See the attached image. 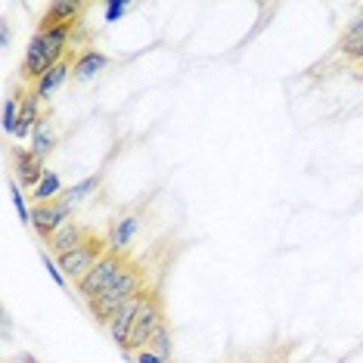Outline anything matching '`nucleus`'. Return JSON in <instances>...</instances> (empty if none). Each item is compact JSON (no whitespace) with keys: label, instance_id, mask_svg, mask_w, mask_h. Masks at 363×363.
I'll return each mask as SVG.
<instances>
[{"label":"nucleus","instance_id":"f257e3e1","mask_svg":"<svg viewBox=\"0 0 363 363\" xmlns=\"http://www.w3.org/2000/svg\"><path fill=\"white\" fill-rule=\"evenodd\" d=\"M72 26H38V31L31 35L28 47H26V60H22V78L38 84L40 75L53 69L56 62H62L69 53V38H72Z\"/></svg>","mask_w":363,"mask_h":363},{"label":"nucleus","instance_id":"f03ea898","mask_svg":"<svg viewBox=\"0 0 363 363\" xmlns=\"http://www.w3.org/2000/svg\"><path fill=\"white\" fill-rule=\"evenodd\" d=\"M146 279H150V270H146L140 261H128V267L112 279V286L106 289L103 295H96L94 301H87L90 317H94L100 326H109L112 317L125 308L130 298H137V295H143L146 289H150Z\"/></svg>","mask_w":363,"mask_h":363},{"label":"nucleus","instance_id":"7ed1b4c3","mask_svg":"<svg viewBox=\"0 0 363 363\" xmlns=\"http://www.w3.org/2000/svg\"><path fill=\"white\" fill-rule=\"evenodd\" d=\"M164 323V295L159 286H150L140 298V308H137V317H134V326H130V342H128V357L134 360L137 351H143L150 345L152 333Z\"/></svg>","mask_w":363,"mask_h":363},{"label":"nucleus","instance_id":"20e7f679","mask_svg":"<svg viewBox=\"0 0 363 363\" xmlns=\"http://www.w3.org/2000/svg\"><path fill=\"white\" fill-rule=\"evenodd\" d=\"M106 252H109V242H106V236L90 233L84 242L78 245V249H72V252H65V255H56V264H60V270L65 274V279L78 283L81 277H87L90 270H94V264L100 261Z\"/></svg>","mask_w":363,"mask_h":363},{"label":"nucleus","instance_id":"39448f33","mask_svg":"<svg viewBox=\"0 0 363 363\" xmlns=\"http://www.w3.org/2000/svg\"><path fill=\"white\" fill-rule=\"evenodd\" d=\"M128 255H118V252H106L100 261L94 264V270H90L87 277H81L75 283V292L81 295L84 301H94L96 295H103L106 289L112 286V279L121 274V270L128 267Z\"/></svg>","mask_w":363,"mask_h":363},{"label":"nucleus","instance_id":"423d86ee","mask_svg":"<svg viewBox=\"0 0 363 363\" xmlns=\"http://www.w3.org/2000/svg\"><path fill=\"white\" fill-rule=\"evenodd\" d=\"M72 205H65L62 202V196L60 199H53V202H44V205H35L31 208V230L44 239V242H50V239L56 236V230L65 227L72 220Z\"/></svg>","mask_w":363,"mask_h":363},{"label":"nucleus","instance_id":"0eeeda50","mask_svg":"<svg viewBox=\"0 0 363 363\" xmlns=\"http://www.w3.org/2000/svg\"><path fill=\"white\" fill-rule=\"evenodd\" d=\"M19 125H16V140H31V134H35V128L40 125V96L35 94V87H22L19 94Z\"/></svg>","mask_w":363,"mask_h":363},{"label":"nucleus","instance_id":"6e6552de","mask_svg":"<svg viewBox=\"0 0 363 363\" xmlns=\"http://www.w3.org/2000/svg\"><path fill=\"white\" fill-rule=\"evenodd\" d=\"M13 162H16V180H19L22 186H28V189H35L40 180H44L47 171H50L44 159H38L35 152L22 150V146H16L13 150Z\"/></svg>","mask_w":363,"mask_h":363},{"label":"nucleus","instance_id":"1a4fd4ad","mask_svg":"<svg viewBox=\"0 0 363 363\" xmlns=\"http://www.w3.org/2000/svg\"><path fill=\"white\" fill-rule=\"evenodd\" d=\"M140 233V214H118L112 220L109 233H106V242H109V252H118V255H128L130 242L137 239Z\"/></svg>","mask_w":363,"mask_h":363},{"label":"nucleus","instance_id":"9d476101","mask_svg":"<svg viewBox=\"0 0 363 363\" xmlns=\"http://www.w3.org/2000/svg\"><path fill=\"white\" fill-rule=\"evenodd\" d=\"M109 69V56L100 53L96 47H87V50L75 53V65H72V81L75 84H87V81H94L100 72Z\"/></svg>","mask_w":363,"mask_h":363},{"label":"nucleus","instance_id":"9b49d317","mask_svg":"<svg viewBox=\"0 0 363 363\" xmlns=\"http://www.w3.org/2000/svg\"><path fill=\"white\" fill-rule=\"evenodd\" d=\"M81 16H84V4L78 0H53L44 10L38 26H81Z\"/></svg>","mask_w":363,"mask_h":363},{"label":"nucleus","instance_id":"f8f14e48","mask_svg":"<svg viewBox=\"0 0 363 363\" xmlns=\"http://www.w3.org/2000/svg\"><path fill=\"white\" fill-rule=\"evenodd\" d=\"M72 65H75V56H65V60H62V62H56L53 69L47 72V75H40V78H38V84H31V87H35V94L40 96V103L50 100L56 90H60L65 81L72 78Z\"/></svg>","mask_w":363,"mask_h":363},{"label":"nucleus","instance_id":"ddd939ff","mask_svg":"<svg viewBox=\"0 0 363 363\" xmlns=\"http://www.w3.org/2000/svg\"><path fill=\"white\" fill-rule=\"evenodd\" d=\"M140 298H143V295H137V298H130V301L125 304V308H121V311L112 317V323L106 326V329H109V335H112V342L118 345L121 351H128V342H130V326H134V317H137Z\"/></svg>","mask_w":363,"mask_h":363},{"label":"nucleus","instance_id":"4468645a","mask_svg":"<svg viewBox=\"0 0 363 363\" xmlns=\"http://www.w3.org/2000/svg\"><path fill=\"white\" fill-rule=\"evenodd\" d=\"M87 236H90V230H87V227H81V224H75V220H69L65 227L56 230V236H53L47 245H50V252H53V258H56V255H65V252L78 249V245L84 242Z\"/></svg>","mask_w":363,"mask_h":363},{"label":"nucleus","instance_id":"2eb2a0df","mask_svg":"<svg viewBox=\"0 0 363 363\" xmlns=\"http://www.w3.org/2000/svg\"><path fill=\"white\" fill-rule=\"evenodd\" d=\"M31 152L38 155V159L47 162V155L56 150V130H53V121L50 118H40V125L35 128V134H31Z\"/></svg>","mask_w":363,"mask_h":363},{"label":"nucleus","instance_id":"dca6fc26","mask_svg":"<svg viewBox=\"0 0 363 363\" xmlns=\"http://www.w3.org/2000/svg\"><path fill=\"white\" fill-rule=\"evenodd\" d=\"M62 193H65V189H62V180H60V174H56V171H47L44 180H40V184H38L35 189H31V196H28V199L35 202V205H44V202L60 199Z\"/></svg>","mask_w":363,"mask_h":363},{"label":"nucleus","instance_id":"f3484780","mask_svg":"<svg viewBox=\"0 0 363 363\" xmlns=\"http://www.w3.org/2000/svg\"><path fill=\"white\" fill-rule=\"evenodd\" d=\"M96 186H100V174H90V177L78 180V184H72L69 189H65V193H62V202L75 208V205H81V202L87 199V196L96 193Z\"/></svg>","mask_w":363,"mask_h":363},{"label":"nucleus","instance_id":"a211bd4d","mask_svg":"<svg viewBox=\"0 0 363 363\" xmlns=\"http://www.w3.org/2000/svg\"><path fill=\"white\" fill-rule=\"evenodd\" d=\"M152 354H159V357H164V360H171L174 357V338H171V326H168V320L155 329L152 333V338H150V345H146Z\"/></svg>","mask_w":363,"mask_h":363},{"label":"nucleus","instance_id":"6ab92c4d","mask_svg":"<svg viewBox=\"0 0 363 363\" xmlns=\"http://www.w3.org/2000/svg\"><path fill=\"white\" fill-rule=\"evenodd\" d=\"M338 56H342L345 62L351 65H357V62H363V35H354V38H342L338 40Z\"/></svg>","mask_w":363,"mask_h":363},{"label":"nucleus","instance_id":"aec40b11","mask_svg":"<svg viewBox=\"0 0 363 363\" xmlns=\"http://www.w3.org/2000/svg\"><path fill=\"white\" fill-rule=\"evenodd\" d=\"M19 125V96H6L4 100V134L13 137Z\"/></svg>","mask_w":363,"mask_h":363},{"label":"nucleus","instance_id":"412c9836","mask_svg":"<svg viewBox=\"0 0 363 363\" xmlns=\"http://www.w3.org/2000/svg\"><path fill=\"white\" fill-rule=\"evenodd\" d=\"M10 193H13V202H16V211H19L22 224L31 227V208L26 205V196H22V186H19V180L16 177H10Z\"/></svg>","mask_w":363,"mask_h":363},{"label":"nucleus","instance_id":"4be33fe9","mask_svg":"<svg viewBox=\"0 0 363 363\" xmlns=\"http://www.w3.org/2000/svg\"><path fill=\"white\" fill-rule=\"evenodd\" d=\"M40 261L47 264V274L53 277V283H56V286H60V289H69V279H65V274L60 270V264H56V258H50L47 252H40Z\"/></svg>","mask_w":363,"mask_h":363},{"label":"nucleus","instance_id":"5701e85b","mask_svg":"<svg viewBox=\"0 0 363 363\" xmlns=\"http://www.w3.org/2000/svg\"><path fill=\"white\" fill-rule=\"evenodd\" d=\"M130 10L128 0H106V22H118Z\"/></svg>","mask_w":363,"mask_h":363},{"label":"nucleus","instance_id":"b1692460","mask_svg":"<svg viewBox=\"0 0 363 363\" xmlns=\"http://www.w3.org/2000/svg\"><path fill=\"white\" fill-rule=\"evenodd\" d=\"M134 363H171V360H164V357H159V354H152L150 348H143V351L134 354Z\"/></svg>","mask_w":363,"mask_h":363},{"label":"nucleus","instance_id":"393cba45","mask_svg":"<svg viewBox=\"0 0 363 363\" xmlns=\"http://www.w3.org/2000/svg\"><path fill=\"white\" fill-rule=\"evenodd\" d=\"M10 40H13V28H10V22H0V50H10Z\"/></svg>","mask_w":363,"mask_h":363},{"label":"nucleus","instance_id":"a878e982","mask_svg":"<svg viewBox=\"0 0 363 363\" xmlns=\"http://www.w3.org/2000/svg\"><path fill=\"white\" fill-rule=\"evenodd\" d=\"M351 75H354V81H360V84H363V62L354 65V69H351Z\"/></svg>","mask_w":363,"mask_h":363},{"label":"nucleus","instance_id":"bb28decb","mask_svg":"<svg viewBox=\"0 0 363 363\" xmlns=\"http://www.w3.org/2000/svg\"><path fill=\"white\" fill-rule=\"evenodd\" d=\"M19 360H22V363H38L35 357H31V354H22V357H19Z\"/></svg>","mask_w":363,"mask_h":363},{"label":"nucleus","instance_id":"cd10ccee","mask_svg":"<svg viewBox=\"0 0 363 363\" xmlns=\"http://www.w3.org/2000/svg\"><path fill=\"white\" fill-rule=\"evenodd\" d=\"M357 19H363V4L357 6Z\"/></svg>","mask_w":363,"mask_h":363}]
</instances>
